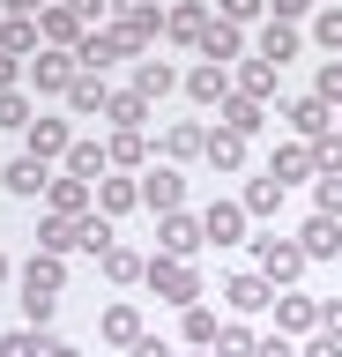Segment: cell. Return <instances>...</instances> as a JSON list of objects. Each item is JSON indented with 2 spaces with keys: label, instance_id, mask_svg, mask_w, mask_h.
Returning a JSON list of instances; mask_svg holds the SVG:
<instances>
[{
  "label": "cell",
  "instance_id": "cell-54",
  "mask_svg": "<svg viewBox=\"0 0 342 357\" xmlns=\"http://www.w3.org/2000/svg\"><path fill=\"white\" fill-rule=\"evenodd\" d=\"M327 8H335V0H327Z\"/></svg>",
  "mask_w": 342,
  "mask_h": 357
},
{
  "label": "cell",
  "instance_id": "cell-8",
  "mask_svg": "<svg viewBox=\"0 0 342 357\" xmlns=\"http://www.w3.org/2000/svg\"><path fill=\"white\" fill-rule=\"evenodd\" d=\"M0 186H8V194H23V201H38L52 186V172L45 164H38V156H15V164H8V172H0Z\"/></svg>",
  "mask_w": 342,
  "mask_h": 357
},
{
  "label": "cell",
  "instance_id": "cell-42",
  "mask_svg": "<svg viewBox=\"0 0 342 357\" xmlns=\"http://www.w3.org/2000/svg\"><path fill=\"white\" fill-rule=\"evenodd\" d=\"M261 8H268V0H224V22H253Z\"/></svg>",
  "mask_w": 342,
  "mask_h": 357
},
{
  "label": "cell",
  "instance_id": "cell-50",
  "mask_svg": "<svg viewBox=\"0 0 342 357\" xmlns=\"http://www.w3.org/2000/svg\"><path fill=\"white\" fill-rule=\"evenodd\" d=\"M134 357H171V350H164L157 335H141V342H134Z\"/></svg>",
  "mask_w": 342,
  "mask_h": 357
},
{
  "label": "cell",
  "instance_id": "cell-37",
  "mask_svg": "<svg viewBox=\"0 0 342 357\" xmlns=\"http://www.w3.org/2000/svg\"><path fill=\"white\" fill-rule=\"evenodd\" d=\"M320 105H342V60H320V82H313Z\"/></svg>",
  "mask_w": 342,
  "mask_h": 357
},
{
  "label": "cell",
  "instance_id": "cell-21",
  "mask_svg": "<svg viewBox=\"0 0 342 357\" xmlns=\"http://www.w3.org/2000/svg\"><path fill=\"white\" fill-rule=\"evenodd\" d=\"M179 194H186L179 172H149V178H141V201H149V208H164V216L179 208Z\"/></svg>",
  "mask_w": 342,
  "mask_h": 357
},
{
  "label": "cell",
  "instance_id": "cell-5",
  "mask_svg": "<svg viewBox=\"0 0 342 357\" xmlns=\"http://www.w3.org/2000/svg\"><path fill=\"white\" fill-rule=\"evenodd\" d=\"M283 119H290V127L320 149V142H327V127H335V105H320V97H290V105H283Z\"/></svg>",
  "mask_w": 342,
  "mask_h": 357
},
{
  "label": "cell",
  "instance_id": "cell-33",
  "mask_svg": "<svg viewBox=\"0 0 342 357\" xmlns=\"http://www.w3.org/2000/svg\"><path fill=\"white\" fill-rule=\"evenodd\" d=\"M275 75H283V67H268V60H246V75H238V89H246L253 105H261V97H275Z\"/></svg>",
  "mask_w": 342,
  "mask_h": 357
},
{
  "label": "cell",
  "instance_id": "cell-22",
  "mask_svg": "<svg viewBox=\"0 0 342 357\" xmlns=\"http://www.w3.org/2000/svg\"><path fill=\"white\" fill-rule=\"evenodd\" d=\"M0 52H15V60L38 52V22H30V15H8V22H0Z\"/></svg>",
  "mask_w": 342,
  "mask_h": 357
},
{
  "label": "cell",
  "instance_id": "cell-10",
  "mask_svg": "<svg viewBox=\"0 0 342 357\" xmlns=\"http://www.w3.org/2000/svg\"><path fill=\"white\" fill-rule=\"evenodd\" d=\"M82 223H90V216H82ZM82 223H75V216H45V223H38V253H52V261L75 253V245H82Z\"/></svg>",
  "mask_w": 342,
  "mask_h": 357
},
{
  "label": "cell",
  "instance_id": "cell-45",
  "mask_svg": "<svg viewBox=\"0 0 342 357\" xmlns=\"http://www.w3.org/2000/svg\"><path fill=\"white\" fill-rule=\"evenodd\" d=\"M320 335H342V298H327V305H320Z\"/></svg>",
  "mask_w": 342,
  "mask_h": 357
},
{
  "label": "cell",
  "instance_id": "cell-34",
  "mask_svg": "<svg viewBox=\"0 0 342 357\" xmlns=\"http://www.w3.org/2000/svg\"><path fill=\"white\" fill-rule=\"evenodd\" d=\"M313 208L342 223V172H320V178H313Z\"/></svg>",
  "mask_w": 342,
  "mask_h": 357
},
{
  "label": "cell",
  "instance_id": "cell-19",
  "mask_svg": "<svg viewBox=\"0 0 342 357\" xmlns=\"http://www.w3.org/2000/svg\"><path fill=\"white\" fill-rule=\"evenodd\" d=\"M104 119H112L119 134H141V119H149V97H134V89H119L112 105H104Z\"/></svg>",
  "mask_w": 342,
  "mask_h": 357
},
{
  "label": "cell",
  "instance_id": "cell-46",
  "mask_svg": "<svg viewBox=\"0 0 342 357\" xmlns=\"http://www.w3.org/2000/svg\"><path fill=\"white\" fill-rule=\"evenodd\" d=\"M15 75H23V60H15V52H0V97L15 89Z\"/></svg>",
  "mask_w": 342,
  "mask_h": 357
},
{
  "label": "cell",
  "instance_id": "cell-9",
  "mask_svg": "<svg viewBox=\"0 0 342 357\" xmlns=\"http://www.w3.org/2000/svg\"><path fill=\"white\" fill-rule=\"evenodd\" d=\"M297 245H305V261H335V253H342V223L335 216H313L305 231H297Z\"/></svg>",
  "mask_w": 342,
  "mask_h": 357
},
{
  "label": "cell",
  "instance_id": "cell-27",
  "mask_svg": "<svg viewBox=\"0 0 342 357\" xmlns=\"http://www.w3.org/2000/svg\"><path fill=\"white\" fill-rule=\"evenodd\" d=\"M224 134H238V142L261 134V105H253V97H231V105H224Z\"/></svg>",
  "mask_w": 342,
  "mask_h": 357
},
{
  "label": "cell",
  "instance_id": "cell-41",
  "mask_svg": "<svg viewBox=\"0 0 342 357\" xmlns=\"http://www.w3.org/2000/svg\"><path fill=\"white\" fill-rule=\"evenodd\" d=\"M216 357H253V335L246 328H224V335H216Z\"/></svg>",
  "mask_w": 342,
  "mask_h": 357
},
{
  "label": "cell",
  "instance_id": "cell-31",
  "mask_svg": "<svg viewBox=\"0 0 342 357\" xmlns=\"http://www.w3.org/2000/svg\"><path fill=\"white\" fill-rule=\"evenodd\" d=\"M216 335H224V328H216V312H208V305H186V342H194V350H216Z\"/></svg>",
  "mask_w": 342,
  "mask_h": 357
},
{
  "label": "cell",
  "instance_id": "cell-30",
  "mask_svg": "<svg viewBox=\"0 0 342 357\" xmlns=\"http://www.w3.org/2000/svg\"><path fill=\"white\" fill-rule=\"evenodd\" d=\"M283 208V178H253L246 186V216H275Z\"/></svg>",
  "mask_w": 342,
  "mask_h": 357
},
{
  "label": "cell",
  "instance_id": "cell-11",
  "mask_svg": "<svg viewBox=\"0 0 342 357\" xmlns=\"http://www.w3.org/2000/svg\"><path fill=\"white\" fill-rule=\"evenodd\" d=\"M186 97H194V105H231V75L224 67H194V75H186Z\"/></svg>",
  "mask_w": 342,
  "mask_h": 357
},
{
  "label": "cell",
  "instance_id": "cell-47",
  "mask_svg": "<svg viewBox=\"0 0 342 357\" xmlns=\"http://www.w3.org/2000/svg\"><path fill=\"white\" fill-rule=\"evenodd\" d=\"M0 8H8V15H45L52 0H0Z\"/></svg>",
  "mask_w": 342,
  "mask_h": 357
},
{
  "label": "cell",
  "instance_id": "cell-43",
  "mask_svg": "<svg viewBox=\"0 0 342 357\" xmlns=\"http://www.w3.org/2000/svg\"><path fill=\"white\" fill-rule=\"evenodd\" d=\"M112 164H141V134H119V142H112Z\"/></svg>",
  "mask_w": 342,
  "mask_h": 357
},
{
  "label": "cell",
  "instance_id": "cell-14",
  "mask_svg": "<svg viewBox=\"0 0 342 357\" xmlns=\"http://www.w3.org/2000/svg\"><path fill=\"white\" fill-rule=\"evenodd\" d=\"M238 45H246V38H238V22H208V30H201V60L224 67V60H238Z\"/></svg>",
  "mask_w": 342,
  "mask_h": 357
},
{
  "label": "cell",
  "instance_id": "cell-39",
  "mask_svg": "<svg viewBox=\"0 0 342 357\" xmlns=\"http://www.w3.org/2000/svg\"><path fill=\"white\" fill-rule=\"evenodd\" d=\"M0 127H23V134H30V97H23V89L0 97Z\"/></svg>",
  "mask_w": 342,
  "mask_h": 357
},
{
  "label": "cell",
  "instance_id": "cell-4",
  "mask_svg": "<svg viewBox=\"0 0 342 357\" xmlns=\"http://www.w3.org/2000/svg\"><path fill=\"white\" fill-rule=\"evenodd\" d=\"M157 238H164V261H194V253H201V245H208V231H201V223H194V216H179V208H171V216H164V231H157Z\"/></svg>",
  "mask_w": 342,
  "mask_h": 357
},
{
  "label": "cell",
  "instance_id": "cell-51",
  "mask_svg": "<svg viewBox=\"0 0 342 357\" xmlns=\"http://www.w3.org/2000/svg\"><path fill=\"white\" fill-rule=\"evenodd\" d=\"M45 357H82V350H68V342H52V350H45Z\"/></svg>",
  "mask_w": 342,
  "mask_h": 357
},
{
  "label": "cell",
  "instance_id": "cell-6",
  "mask_svg": "<svg viewBox=\"0 0 342 357\" xmlns=\"http://www.w3.org/2000/svg\"><path fill=\"white\" fill-rule=\"evenodd\" d=\"M68 149H75L68 119H30V149H23V156H38V164H52V156H68Z\"/></svg>",
  "mask_w": 342,
  "mask_h": 357
},
{
  "label": "cell",
  "instance_id": "cell-29",
  "mask_svg": "<svg viewBox=\"0 0 342 357\" xmlns=\"http://www.w3.org/2000/svg\"><path fill=\"white\" fill-rule=\"evenodd\" d=\"M97 201H104V216H127L141 201V186H127V178H97Z\"/></svg>",
  "mask_w": 342,
  "mask_h": 357
},
{
  "label": "cell",
  "instance_id": "cell-44",
  "mask_svg": "<svg viewBox=\"0 0 342 357\" xmlns=\"http://www.w3.org/2000/svg\"><path fill=\"white\" fill-rule=\"evenodd\" d=\"M297 357H342V335H313V342H305Z\"/></svg>",
  "mask_w": 342,
  "mask_h": 357
},
{
  "label": "cell",
  "instance_id": "cell-1",
  "mask_svg": "<svg viewBox=\"0 0 342 357\" xmlns=\"http://www.w3.org/2000/svg\"><path fill=\"white\" fill-rule=\"evenodd\" d=\"M75 75H82V67H75V52H60V45L30 60V82L45 89V97H68V89H75Z\"/></svg>",
  "mask_w": 342,
  "mask_h": 357
},
{
  "label": "cell",
  "instance_id": "cell-35",
  "mask_svg": "<svg viewBox=\"0 0 342 357\" xmlns=\"http://www.w3.org/2000/svg\"><path fill=\"white\" fill-rule=\"evenodd\" d=\"M275 320L283 328H320V305L313 298H275Z\"/></svg>",
  "mask_w": 342,
  "mask_h": 357
},
{
  "label": "cell",
  "instance_id": "cell-18",
  "mask_svg": "<svg viewBox=\"0 0 342 357\" xmlns=\"http://www.w3.org/2000/svg\"><path fill=\"white\" fill-rule=\"evenodd\" d=\"M45 201H52V216H75V223H82V208H90V186H82V178H52Z\"/></svg>",
  "mask_w": 342,
  "mask_h": 357
},
{
  "label": "cell",
  "instance_id": "cell-24",
  "mask_svg": "<svg viewBox=\"0 0 342 357\" xmlns=\"http://www.w3.org/2000/svg\"><path fill=\"white\" fill-rule=\"evenodd\" d=\"M104 275H112V283H141V275H149V261H141L134 245H112V253H104Z\"/></svg>",
  "mask_w": 342,
  "mask_h": 357
},
{
  "label": "cell",
  "instance_id": "cell-12",
  "mask_svg": "<svg viewBox=\"0 0 342 357\" xmlns=\"http://www.w3.org/2000/svg\"><path fill=\"white\" fill-rule=\"evenodd\" d=\"M201 231L216 245H238V231H246V201H216V208L201 216Z\"/></svg>",
  "mask_w": 342,
  "mask_h": 357
},
{
  "label": "cell",
  "instance_id": "cell-52",
  "mask_svg": "<svg viewBox=\"0 0 342 357\" xmlns=\"http://www.w3.org/2000/svg\"><path fill=\"white\" fill-rule=\"evenodd\" d=\"M0 283H8V253H0Z\"/></svg>",
  "mask_w": 342,
  "mask_h": 357
},
{
  "label": "cell",
  "instance_id": "cell-40",
  "mask_svg": "<svg viewBox=\"0 0 342 357\" xmlns=\"http://www.w3.org/2000/svg\"><path fill=\"white\" fill-rule=\"evenodd\" d=\"M164 149H171V156H194V149H208V134L201 127H171V134H164Z\"/></svg>",
  "mask_w": 342,
  "mask_h": 357
},
{
  "label": "cell",
  "instance_id": "cell-53",
  "mask_svg": "<svg viewBox=\"0 0 342 357\" xmlns=\"http://www.w3.org/2000/svg\"><path fill=\"white\" fill-rule=\"evenodd\" d=\"M141 8H164V0H141Z\"/></svg>",
  "mask_w": 342,
  "mask_h": 357
},
{
  "label": "cell",
  "instance_id": "cell-26",
  "mask_svg": "<svg viewBox=\"0 0 342 357\" xmlns=\"http://www.w3.org/2000/svg\"><path fill=\"white\" fill-rule=\"evenodd\" d=\"M104 342H127V350H134V342H141V312L134 305H112V312H104Z\"/></svg>",
  "mask_w": 342,
  "mask_h": 357
},
{
  "label": "cell",
  "instance_id": "cell-55",
  "mask_svg": "<svg viewBox=\"0 0 342 357\" xmlns=\"http://www.w3.org/2000/svg\"><path fill=\"white\" fill-rule=\"evenodd\" d=\"M0 22H8V15H0Z\"/></svg>",
  "mask_w": 342,
  "mask_h": 357
},
{
  "label": "cell",
  "instance_id": "cell-20",
  "mask_svg": "<svg viewBox=\"0 0 342 357\" xmlns=\"http://www.w3.org/2000/svg\"><path fill=\"white\" fill-rule=\"evenodd\" d=\"M320 164V149L313 142H290V149H275V164H268V178H305Z\"/></svg>",
  "mask_w": 342,
  "mask_h": 357
},
{
  "label": "cell",
  "instance_id": "cell-16",
  "mask_svg": "<svg viewBox=\"0 0 342 357\" xmlns=\"http://www.w3.org/2000/svg\"><path fill=\"white\" fill-rule=\"evenodd\" d=\"M45 38L60 45V52H75L90 30H82V15H75V8H60V0H52V8H45Z\"/></svg>",
  "mask_w": 342,
  "mask_h": 357
},
{
  "label": "cell",
  "instance_id": "cell-2",
  "mask_svg": "<svg viewBox=\"0 0 342 357\" xmlns=\"http://www.w3.org/2000/svg\"><path fill=\"white\" fill-rule=\"evenodd\" d=\"M261 245V275L268 283H297L305 275V245H290V238H253Z\"/></svg>",
  "mask_w": 342,
  "mask_h": 357
},
{
  "label": "cell",
  "instance_id": "cell-25",
  "mask_svg": "<svg viewBox=\"0 0 342 357\" xmlns=\"http://www.w3.org/2000/svg\"><path fill=\"white\" fill-rule=\"evenodd\" d=\"M290 52H297V30H290V22H268V30H261V60H268V67H283Z\"/></svg>",
  "mask_w": 342,
  "mask_h": 357
},
{
  "label": "cell",
  "instance_id": "cell-32",
  "mask_svg": "<svg viewBox=\"0 0 342 357\" xmlns=\"http://www.w3.org/2000/svg\"><path fill=\"white\" fill-rule=\"evenodd\" d=\"M171 82H179V75H171L164 60H141V67H134V97H164Z\"/></svg>",
  "mask_w": 342,
  "mask_h": 357
},
{
  "label": "cell",
  "instance_id": "cell-38",
  "mask_svg": "<svg viewBox=\"0 0 342 357\" xmlns=\"http://www.w3.org/2000/svg\"><path fill=\"white\" fill-rule=\"evenodd\" d=\"M313 38L327 45V52H342V8H320V15H313Z\"/></svg>",
  "mask_w": 342,
  "mask_h": 357
},
{
  "label": "cell",
  "instance_id": "cell-15",
  "mask_svg": "<svg viewBox=\"0 0 342 357\" xmlns=\"http://www.w3.org/2000/svg\"><path fill=\"white\" fill-rule=\"evenodd\" d=\"M238 312H261V305H275V283L268 275H231V290H224Z\"/></svg>",
  "mask_w": 342,
  "mask_h": 357
},
{
  "label": "cell",
  "instance_id": "cell-17",
  "mask_svg": "<svg viewBox=\"0 0 342 357\" xmlns=\"http://www.w3.org/2000/svg\"><path fill=\"white\" fill-rule=\"evenodd\" d=\"M104 172H112V149H97V142H75L68 149V178L90 186V178H104Z\"/></svg>",
  "mask_w": 342,
  "mask_h": 357
},
{
  "label": "cell",
  "instance_id": "cell-7",
  "mask_svg": "<svg viewBox=\"0 0 342 357\" xmlns=\"http://www.w3.org/2000/svg\"><path fill=\"white\" fill-rule=\"evenodd\" d=\"M15 283H23V305H45V298H60V261H52V253H38Z\"/></svg>",
  "mask_w": 342,
  "mask_h": 357
},
{
  "label": "cell",
  "instance_id": "cell-49",
  "mask_svg": "<svg viewBox=\"0 0 342 357\" xmlns=\"http://www.w3.org/2000/svg\"><path fill=\"white\" fill-rule=\"evenodd\" d=\"M253 357H297V350H290V342H283V335H275V342H261V350H253Z\"/></svg>",
  "mask_w": 342,
  "mask_h": 357
},
{
  "label": "cell",
  "instance_id": "cell-13",
  "mask_svg": "<svg viewBox=\"0 0 342 357\" xmlns=\"http://www.w3.org/2000/svg\"><path fill=\"white\" fill-rule=\"evenodd\" d=\"M164 30L179 45H201V30H208V8L201 0H179V8H164Z\"/></svg>",
  "mask_w": 342,
  "mask_h": 357
},
{
  "label": "cell",
  "instance_id": "cell-3",
  "mask_svg": "<svg viewBox=\"0 0 342 357\" xmlns=\"http://www.w3.org/2000/svg\"><path fill=\"white\" fill-rule=\"evenodd\" d=\"M149 290L171 298V305H194V298H201V283H194V268H186V261H149Z\"/></svg>",
  "mask_w": 342,
  "mask_h": 357
},
{
  "label": "cell",
  "instance_id": "cell-23",
  "mask_svg": "<svg viewBox=\"0 0 342 357\" xmlns=\"http://www.w3.org/2000/svg\"><path fill=\"white\" fill-rule=\"evenodd\" d=\"M68 105H75V112H104V105H112V89H104V75H75Z\"/></svg>",
  "mask_w": 342,
  "mask_h": 357
},
{
  "label": "cell",
  "instance_id": "cell-36",
  "mask_svg": "<svg viewBox=\"0 0 342 357\" xmlns=\"http://www.w3.org/2000/svg\"><path fill=\"white\" fill-rule=\"evenodd\" d=\"M52 342H38V328H15V335H0V357H45Z\"/></svg>",
  "mask_w": 342,
  "mask_h": 357
},
{
  "label": "cell",
  "instance_id": "cell-48",
  "mask_svg": "<svg viewBox=\"0 0 342 357\" xmlns=\"http://www.w3.org/2000/svg\"><path fill=\"white\" fill-rule=\"evenodd\" d=\"M305 8H313V0H275V15H283V22H297Z\"/></svg>",
  "mask_w": 342,
  "mask_h": 357
},
{
  "label": "cell",
  "instance_id": "cell-28",
  "mask_svg": "<svg viewBox=\"0 0 342 357\" xmlns=\"http://www.w3.org/2000/svg\"><path fill=\"white\" fill-rule=\"evenodd\" d=\"M208 164H216V172H238V164H246V142H238V134H208Z\"/></svg>",
  "mask_w": 342,
  "mask_h": 357
}]
</instances>
